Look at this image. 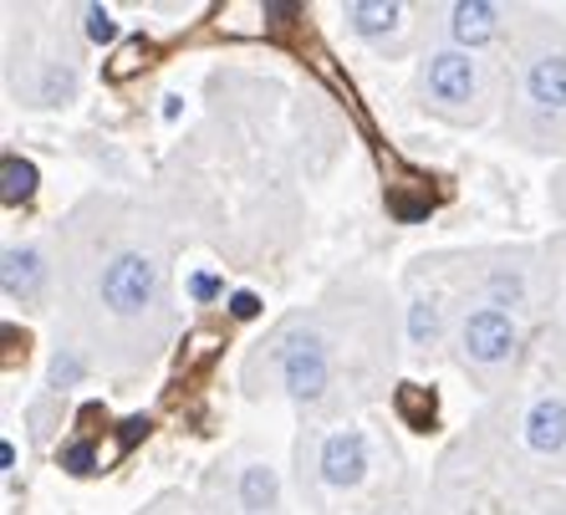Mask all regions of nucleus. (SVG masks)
Wrapping results in <instances>:
<instances>
[{
	"label": "nucleus",
	"instance_id": "obj_1",
	"mask_svg": "<svg viewBox=\"0 0 566 515\" xmlns=\"http://www.w3.org/2000/svg\"><path fill=\"white\" fill-rule=\"evenodd\" d=\"M66 343L113 372H133L169 347L174 230L133 195H87L52 235Z\"/></svg>",
	"mask_w": 566,
	"mask_h": 515
},
{
	"label": "nucleus",
	"instance_id": "obj_2",
	"mask_svg": "<svg viewBox=\"0 0 566 515\" xmlns=\"http://www.w3.org/2000/svg\"><path fill=\"white\" fill-rule=\"evenodd\" d=\"M394 357V296L373 276H347L265 332L240 383L245 398H291L312 423H343L388 393Z\"/></svg>",
	"mask_w": 566,
	"mask_h": 515
},
{
	"label": "nucleus",
	"instance_id": "obj_3",
	"mask_svg": "<svg viewBox=\"0 0 566 515\" xmlns=\"http://www.w3.org/2000/svg\"><path fill=\"white\" fill-rule=\"evenodd\" d=\"M501 123L521 148L566 159V11L526 6L501 52Z\"/></svg>",
	"mask_w": 566,
	"mask_h": 515
},
{
	"label": "nucleus",
	"instance_id": "obj_4",
	"mask_svg": "<svg viewBox=\"0 0 566 515\" xmlns=\"http://www.w3.org/2000/svg\"><path fill=\"white\" fill-rule=\"evenodd\" d=\"M296 480H302L306 505L322 515H378L388 511L394 495L388 480H403V460L382 434L368 423H306L296 439Z\"/></svg>",
	"mask_w": 566,
	"mask_h": 515
},
{
	"label": "nucleus",
	"instance_id": "obj_5",
	"mask_svg": "<svg viewBox=\"0 0 566 515\" xmlns=\"http://www.w3.org/2000/svg\"><path fill=\"white\" fill-rule=\"evenodd\" d=\"M562 240L556 245H474V251H439L409 265V286H434L454 302H480L536 322L556 296L562 276Z\"/></svg>",
	"mask_w": 566,
	"mask_h": 515
},
{
	"label": "nucleus",
	"instance_id": "obj_6",
	"mask_svg": "<svg viewBox=\"0 0 566 515\" xmlns=\"http://www.w3.org/2000/svg\"><path fill=\"white\" fill-rule=\"evenodd\" d=\"M480 419L505 439V450L536 480L552 485L566 475V388H556L552 378L526 368L515 378V388L490 398Z\"/></svg>",
	"mask_w": 566,
	"mask_h": 515
},
{
	"label": "nucleus",
	"instance_id": "obj_7",
	"mask_svg": "<svg viewBox=\"0 0 566 515\" xmlns=\"http://www.w3.org/2000/svg\"><path fill=\"white\" fill-rule=\"evenodd\" d=\"M413 103L429 118H444L454 128H480L505 103L501 56L460 52V46H423L419 66H413Z\"/></svg>",
	"mask_w": 566,
	"mask_h": 515
},
{
	"label": "nucleus",
	"instance_id": "obj_8",
	"mask_svg": "<svg viewBox=\"0 0 566 515\" xmlns=\"http://www.w3.org/2000/svg\"><path fill=\"white\" fill-rule=\"evenodd\" d=\"M449 353L470 372L474 383L490 398L515 388V378L526 372L531 357V322H521L515 312L480 302H454V332H449Z\"/></svg>",
	"mask_w": 566,
	"mask_h": 515
},
{
	"label": "nucleus",
	"instance_id": "obj_9",
	"mask_svg": "<svg viewBox=\"0 0 566 515\" xmlns=\"http://www.w3.org/2000/svg\"><path fill=\"white\" fill-rule=\"evenodd\" d=\"M515 6H495V0H454L429 11V46H460V52H505V41L515 31Z\"/></svg>",
	"mask_w": 566,
	"mask_h": 515
},
{
	"label": "nucleus",
	"instance_id": "obj_10",
	"mask_svg": "<svg viewBox=\"0 0 566 515\" xmlns=\"http://www.w3.org/2000/svg\"><path fill=\"white\" fill-rule=\"evenodd\" d=\"M343 27L378 56H403L419 36H429V11H413L403 0H353L343 6Z\"/></svg>",
	"mask_w": 566,
	"mask_h": 515
},
{
	"label": "nucleus",
	"instance_id": "obj_11",
	"mask_svg": "<svg viewBox=\"0 0 566 515\" xmlns=\"http://www.w3.org/2000/svg\"><path fill=\"white\" fill-rule=\"evenodd\" d=\"M0 291L6 302L27 306H46V296L56 291V251L46 240H21V245H6L0 251Z\"/></svg>",
	"mask_w": 566,
	"mask_h": 515
},
{
	"label": "nucleus",
	"instance_id": "obj_12",
	"mask_svg": "<svg viewBox=\"0 0 566 515\" xmlns=\"http://www.w3.org/2000/svg\"><path fill=\"white\" fill-rule=\"evenodd\" d=\"M454 332V296L434 286H409V317H403V337L419 357H434Z\"/></svg>",
	"mask_w": 566,
	"mask_h": 515
},
{
	"label": "nucleus",
	"instance_id": "obj_13",
	"mask_svg": "<svg viewBox=\"0 0 566 515\" xmlns=\"http://www.w3.org/2000/svg\"><path fill=\"white\" fill-rule=\"evenodd\" d=\"M87 368H93V357L82 353L77 343H66V337H56L52 372H46V383H52V393H66V388H77L82 378H87Z\"/></svg>",
	"mask_w": 566,
	"mask_h": 515
},
{
	"label": "nucleus",
	"instance_id": "obj_14",
	"mask_svg": "<svg viewBox=\"0 0 566 515\" xmlns=\"http://www.w3.org/2000/svg\"><path fill=\"white\" fill-rule=\"evenodd\" d=\"M31 195H36V164L15 159V154H11V159H6V204L15 210V204H21V199H31Z\"/></svg>",
	"mask_w": 566,
	"mask_h": 515
},
{
	"label": "nucleus",
	"instance_id": "obj_15",
	"mask_svg": "<svg viewBox=\"0 0 566 515\" xmlns=\"http://www.w3.org/2000/svg\"><path fill=\"white\" fill-rule=\"evenodd\" d=\"M531 515H566V490L546 485V490L536 495V505H531Z\"/></svg>",
	"mask_w": 566,
	"mask_h": 515
},
{
	"label": "nucleus",
	"instance_id": "obj_16",
	"mask_svg": "<svg viewBox=\"0 0 566 515\" xmlns=\"http://www.w3.org/2000/svg\"><path fill=\"white\" fill-rule=\"evenodd\" d=\"M87 31H93L97 41H113V31H118V27L107 21V11H97V6H87Z\"/></svg>",
	"mask_w": 566,
	"mask_h": 515
},
{
	"label": "nucleus",
	"instance_id": "obj_17",
	"mask_svg": "<svg viewBox=\"0 0 566 515\" xmlns=\"http://www.w3.org/2000/svg\"><path fill=\"white\" fill-rule=\"evenodd\" d=\"M552 210L566 220V164L556 169V179H552Z\"/></svg>",
	"mask_w": 566,
	"mask_h": 515
},
{
	"label": "nucleus",
	"instance_id": "obj_18",
	"mask_svg": "<svg viewBox=\"0 0 566 515\" xmlns=\"http://www.w3.org/2000/svg\"><path fill=\"white\" fill-rule=\"evenodd\" d=\"M378 515H434L429 505H419V501H394L388 511H378Z\"/></svg>",
	"mask_w": 566,
	"mask_h": 515
}]
</instances>
